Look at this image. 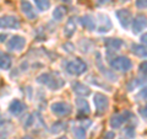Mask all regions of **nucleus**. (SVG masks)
Masks as SVG:
<instances>
[{
	"label": "nucleus",
	"instance_id": "nucleus-34",
	"mask_svg": "<svg viewBox=\"0 0 147 139\" xmlns=\"http://www.w3.org/2000/svg\"><path fill=\"white\" fill-rule=\"evenodd\" d=\"M64 48L67 49V52H74L75 50V47L71 44V43H66V44H64Z\"/></svg>",
	"mask_w": 147,
	"mask_h": 139
},
{
	"label": "nucleus",
	"instance_id": "nucleus-15",
	"mask_svg": "<svg viewBox=\"0 0 147 139\" xmlns=\"http://www.w3.org/2000/svg\"><path fill=\"white\" fill-rule=\"evenodd\" d=\"M72 90H74V92H75V94L80 95V96H82V97H86V96L91 95L90 87L86 86V85H84V84H82V82H80V81H74V82H72Z\"/></svg>",
	"mask_w": 147,
	"mask_h": 139
},
{
	"label": "nucleus",
	"instance_id": "nucleus-23",
	"mask_svg": "<svg viewBox=\"0 0 147 139\" xmlns=\"http://www.w3.org/2000/svg\"><path fill=\"white\" fill-rule=\"evenodd\" d=\"M72 136L75 139H86V128L82 126L72 128Z\"/></svg>",
	"mask_w": 147,
	"mask_h": 139
},
{
	"label": "nucleus",
	"instance_id": "nucleus-18",
	"mask_svg": "<svg viewBox=\"0 0 147 139\" xmlns=\"http://www.w3.org/2000/svg\"><path fill=\"white\" fill-rule=\"evenodd\" d=\"M76 107H77V110H79L80 114L87 116V114H90V112H91L88 102H87L86 100H84V99H76Z\"/></svg>",
	"mask_w": 147,
	"mask_h": 139
},
{
	"label": "nucleus",
	"instance_id": "nucleus-10",
	"mask_svg": "<svg viewBox=\"0 0 147 139\" xmlns=\"http://www.w3.org/2000/svg\"><path fill=\"white\" fill-rule=\"evenodd\" d=\"M146 27H147V17L142 15V14L135 16V18L131 22V30L134 33H139L142 30H145Z\"/></svg>",
	"mask_w": 147,
	"mask_h": 139
},
{
	"label": "nucleus",
	"instance_id": "nucleus-21",
	"mask_svg": "<svg viewBox=\"0 0 147 139\" xmlns=\"http://www.w3.org/2000/svg\"><path fill=\"white\" fill-rule=\"evenodd\" d=\"M12 61L10 58V55L7 54H0V69L1 70H7L11 68Z\"/></svg>",
	"mask_w": 147,
	"mask_h": 139
},
{
	"label": "nucleus",
	"instance_id": "nucleus-1",
	"mask_svg": "<svg viewBox=\"0 0 147 139\" xmlns=\"http://www.w3.org/2000/svg\"><path fill=\"white\" fill-rule=\"evenodd\" d=\"M37 82L48 86L50 90H58L65 85V81L54 73H43L37 76Z\"/></svg>",
	"mask_w": 147,
	"mask_h": 139
},
{
	"label": "nucleus",
	"instance_id": "nucleus-2",
	"mask_svg": "<svg viewBox=\"0 0 147 139\" xmlns=\"http://www.w3.org/2000/svg\"><path fill=\"white\" fill-rule=\"evenodd\" d=\"M65 69L69 74H71V75L79 76V75H82L84 73L87 72V64L82 61V59L75 58V59H71L70 62L66 63Z\"/></svg>",
	"mask_w": 147,
	"mask_h": 139
},
{
	"label": "nucleus",
	"instance_id": "nucleus-7",
	"mask_svg": "<svg viewBox=\"0 0 147 139\" xmlns=\"http://www.w3.org/2000/svg\"><path fill=\"white\" fill-rule=\"evenodd\" d=\"M25 46H26V40L22 36H13L6 43V47L10 52H20V50L25 48Z\"/></svg>",
	"mask_w": 147,
	"mask_h": 139
},
{
	"label": "nucleus",
	"instance_id": "nucleus-36",
	"mask_svg": "<svg viewBox=\"0 0 147 139\" xmlns=\"http://www.w3.org/2000/svg\"><path fill=\"white\" fill-rule=\"evenodd\" d=\"M97 1H98V4H99V5H104V4L109 3L110 0H97Z\"/></svg>",
	"mask_w": 147,
	"mask_h": 139
},
{
	"label": "nucleus",
	"instance_id": "nucleus-24",
	"mask_svg": "<svg viewBox=\"0 0 147 139\" xmlns=\"http://www.w3.org/2000/svg\"><path fill=\"white\" fill-rule=\"evenodd\" d=\"M147 81V79L146 78H136V79H134V80H131L130 82L127 84V90L129 91H132V90H135V87L136 86H140L141 84H144V82H146Z\"/></svg>",
	"mask_w": 147,
	"mask_h": 139
},
{
	"label": "nucleus",
	"instance_id": "nucleus-14",
	"mask_svg": "<svg viewBox=\"0 0 147 139\" xmlns=\"http://www.w3.org/2000/svg\"><path fill=\"white\" fill-rule=\"evenodd\" d=\"M25 110H26V105L17 99L13 100L10 104V106H9V111H10V113L13 116H20Z\"/></svg>",
	"mask_w": 147,
	"mask_h": 139
},
{
	"label": "nucleus",
	"instance_id": "nucleus-22",
	"mask_svg": "<svg viewBox=\"0 0 147 139\" xmlns=\"http://www.w3.org/2000/svg\"><path fill=\"white\" fill-rule=\"evenodd\" d=\"M65 14H66V7L65 6H57L54 9V11H53V18L55 21H61L64 16H65Z\"/></svg>",
	"mask_w": 147,
	"mask_h": 139
},
{
	"label": "nucleus",
	"instance_id": "nucleus-13",
	"mask_svg": "<svg viewBox=\"0 0 147 139\" xmlns=\"http://www.w3.org/2000/svg\"><path fill=\"white\" fill-rule=\"evenodd\" d=\"M79 21H80L81 26L84 27V29L88 30V31H94L96 29H97V21H96L94 17L91 16V15L82 16V17L79 18Z\"/></svg>",
	"mask_w": 147,
	"mask_h": 139
},
{
	"label": "nucleus",
	"instance_id": "nucleus-6",
	"mask_svg": "<svg viewBox=\"0 0 147 139\" xmlns=\"http://www.w3.org/2000/svg\"><path fill=\"white\" fill-rule=\"evenodd\" d=\"M52 112L58 117H66L72 112V107L66 102H54L50 106Z\"/></svg>",
	"mask_w": 147,
	"mask_h": 139
},
{
	"label": "nucleus",
	"instance_id": "nucleus-26",
	"mask_svg": "<svg viewBox=\"0 0 147 139\" xmlns=\"http://www.w3.org/2000/svg\"><path fill=\"white\" fill-rule=\"evenodd\" d=\"M87 80H88L90 82H92V84H94V85H98V86H100V87H105V89H107L108 91H110V86L109 85H107L105 84V82H99L98 80L99 79L98 78H96V76H88L87 78Z\"/></svg>",
	"mask_w": 147,
	"mask_h": 139
},
{
	"label": "nucleus",
	"instance_id": "nucleus-9",
	"mask_svg": "<svg viewBox=\"0 0 147 139\" xmlns=\"http://www.w3.org/2000/svg\"><path fill=\"white\" fill-rule=\"evenodd\" d=\"M98 25H97V30L100 33H105V32H109L112 30V21H110V17L105 14H98Z\"/></svg>",
	"mask_w": 147,
	"mask_h": 139
},
{
	"label": "nucleus",
	"instance_id": "nucleus-12",
	"mask_svg": "<svg viewBox=\"0 0 147 139\" xmlns=\"http://www.w3.org/2000/svg\"><path fill=\"white\" fill-rule=\"evenodd\" d=\"M20 6H21V11L25 14V16L28 18V20H34V18L37 17L34 7L32 6V4L28 1V0H21Z\"/></svg>",
	"mask_w": 147,
	"mask_h": 139
},
{
	"label": "nucleus",
	"instance_id": "nucleus-25",
	"mask_svg": "<svg viewBox=\"0 0 147 139\" xmlns=\"http://www.w3.org/2000/svg\"><path fill=\"white\" fill-rule=\"evenodd\" d=\"M34 3L40 11H45L50 7V0H34Z\"/></svg>",
	"mask_w": 147,
	"mask_h": 139
},
{
	"label": "nucleus",
	"instance_id": "nucleus-35",
	"mask_svg": "<svg viewBox=\"0 0 147 139\" xmlns=\"http://www.w3.org/2000/svg\"><path fill=\"white\" fill-rule=\"evenodd\" d=\"M140 40H141V42L144 43V44H147V32L146 33H144L141 37H140Z\"/></svg>",
	"mask_w": 147,
	"mask_h": 139
},
{
	"label": "nucleus",
	"instance_id": "nucleus-28",
	"mask_svg": "<svg viewBox=\"0 0 147 139\" xmlns=\"http://www.w3.org/2000/svg\"><path fill=\"white\" fill-rule=\"evenodd\" d=\"M66 124L64 123V122H57L55 124H53V127H52V133H59V132H61L64 128H65Z\"/></svg>",
	"mask_w": 147,
	"mask_h": 139
},
{
	"label": "nucleus",
	"instance_id": "nucleus-29",
	"mask_svg": "<svg viewBox=\"0 0 147 139\" xmlns=\"http://www.w3.org/2000/svg\"><path fill=\"white\" fill-rule=\"evenodd\" d=\"M136 99L139 100V99H141V100H147V86L146 87H142V89L140 90V92L136 95Z\"/></svg>",
	"mask_w": 147,
	"mask_h": 139
},
{
	"label": "nucleus",
	"instance_id": "nucleus-16",
	"mask_svg": "<svg viewBox=\"0 0 147 139\" xmlns=\"http://www.w3.org/2000/svg\"><path fill=\"white\" fill-rule=\"evenodd\" d=\"M123 46V41L119 38H108L105 40V47H107L108 52H117Z\"/></svg>",
	"mask_w": 147,
	"mask_h": 139
},
{
	"label": "nucleus",
	"instance_id": "nucleus-40",
	"mask_svg": "<svg viewBox=\"0 0 147 139\" xmlns=\"http://www.w3.org/2000/svg\"><path fill=\"white\" fill-rule=\"evenodd\" d=\"M58 139H67V138H65V137H60V138H58Z\"/></svg>",
	"mask_w": 147,
	"mask_h": 139
},
{
	"label": "nucleus",
	"instance_id": "nucleus-31",
	"mask_svg": "<svg viewBox=\"0 0 147 139\" xmlns=\"http://www.w3.org/2000/svg\"><path fill=\"white\" fill-rule=\"evenodd\" d=\"M139 70H140V73H142V74H144V75H147V61L142 62V63L140 64V67H139Z\"/></svg>",
	"mask_w": 147,
	"mask_h": 139
},
{
	"label": "nucleus",
	"instance_id": "nucleus-11",
	"mask_svg": "<svg viewBox=\"0 0 147 139\" xmlns=\"http://www.w3.org/2000/svg\"><path fill=\"white\" fill-rule=\"evenodd\" d=\"M117 17L119 18L120 25L124 27V29H129V26H130L131 22H132V15L127 9H120V10H118Z\"/></svg>",
	"mask_w": 147,
	"mask_h": 139
},
{
	"label": "nucleus",
	"instance_id": "nucleus-38",
	"mask_svg": "<svg viewBox=\"0 0 147 139\" xmlns=\"http://www.w3.org/2000/svg\"><path fill=\"white\" fill-rule=\"evenodd\" d=\"M21 139H33L32 137H24V138H21Z\"/></svg>",
	"mask_w": 147,
	"mask_h": 139
},
{
	"label": "nucleus",
	"instance_id": "nucleus-32",
	"mask_svg": "<svg viewBox=\"0 0 147 139\" xmlns=\"http://www.w3.org/2000/svg\"><path fill=\"white\" fill-rule=\"evenodd\" d=\"M136 6L139 9H147V0H136Z\"/></svg>",
	"mask_w": 147,
	"mask_h": 139
},
{
	"label": "nucleus",
	"instance_id": "nucleus-20",
	"mask_svg": "<svg viewBox=\"0 0 147 139\" xmlns=\"http://www.w3.org/2000/svg\"><path fill=\"white\" fill-rule=\"evenodd\" d=\"M11 132V123L7 121H0V139H7Z\"/></svg>",
	"mask_w": 147,
	"mask_h": 139
},
{
	"label": "nucleus",
	"instance_id": "nucleus-8",
	"mask_svg": "<svg viewBox=\"0 0 147 139\" xmlns=\"http://www.w3.org/2000/svg\"><path fill=\"white\" fill-rule=\"evenodd\" d=\"M0 29H11V30H17L20 29V21L16 16L6 15L0 17Z\"/></svg>",
	"mask_w": 147,
	"mask_h": 139
},
{
	"label": "nucleus",
	"instance_id": "nucleus-30",
	"mask_svg": "<svg viewBox=\"0 0 147 139\" xmlns=\"http://www.w3.org/2000/svg\"><path fill=\"white\" fill-rule=\"evenodd\" d=\"M139 113H140V116L142 118L145 119V121L147 122V105H145L144 107H141L140 110H139Z\"/></svg>",
	"mask_w": 147,
	"mask_h": 139
},
{
	"label": "nucleus",
	"instance_id": "nucleus-41",
	"mask_svg": "<svg viewBox=\"0 0 147 139\" xmlns=\"http://www.w3.org/2000/svg\"><path fill=\"white\" fill-rule=\"evenodd\" d=\"M121 1H126V0H121Z\"/></svg>",
	"mask_w": 147,
	"mask_h": 139
},
{
	"label": "nucleus",
	"instance_id": "nucleus-3",
	"mask_svg": "<svg viewBox=\"0 0 147 139\" xmlns=\"http://www.w3.org/2000/svg\"><path fill=\"white\" fill-rule=\"evenodd\" d=\"M109 64L112 69L117 72H123V73H126L132 68L131 61L127 57H125V55H119V57L109 59Z\"/></svg>",
	"mask_w": 147,
	"mask_h": 139
},
{
	"label": "nucleus",
	"instance_id": "nucleus-19",
	"mask_svg": "<svg viewBox=\"0 0 147 139\" xmlns=\"http://www.w3.org/2000/svg\"><path fill=\"white\" fill-rule=\"evenodd\" d=\"M131 50L135 55L140 58H147V46L144 44H136L132 43L131 44Z\"/></svg>",
	"mask_w": 147,
	"mask_h": 139
},
{
	"label": "nucleus",
	"instance_id": "nucleus-17",
	"mask_svg": "<svg viewBox=\"0 0 147 139\" xmlns=\"http://www.w3.org/2000/svg\"><path fill=\"white\" fill-rule=\"evenodd\" d=\"M75 31H76V21L74 17H70L66 21L65 26H64V36L67 37V38H70V37L74 36Z\"/></svg>",
	"mask_w": 147,
	"mask_h": 139
},
{
	"label": "nucleus",
	"instance_id": "nucleus-39",
	"mask_svg": "<svg viewBox=\"0 0 147 139\" xmlns=\"http://www.w3.org/2000/svg\"><path fill=\"white\" fill-rule=\"evenodd\" d=\"M60 1H64V3H70V0H60Z\"/></svg>",
	"mask_w": 147,
	"mask_h": 139
},
{
	"label": "nucleus",
	"instance_id": "nucleus-5",
	"mask_svg": "<svg viewBox=\"0 0 147 139\" xmlns=\"http://www.w3.org/2000/svg\"><path fill=\"white\" fill-rule=\"evenodd\" d=\"M131 117H134V114H131L129 111H124L123 113L112 116V117H110V121H109V124H110V127L114 128V129L120 128L123 124L126 123Z\"/></svg>",
	"mask_w": 147,
	"mask_h": 139
},
{
	"label": "nucleus",
	"instance_id": "nucleus-27",
	"mask_svg": "<svg viewBox=\"0 0 147 139\" xmlns=\"http://www.w3.org/2000/svg\"><path fill=\"white\" fill-rule=\"evenodd\" d=\"M123 136L125 137L126 139H132L135 138L136 133H135V128L134 127H126L123 129Z\"/></svg>",
	"mask_w": 147,
	"mask_h": 139
},
{
	"label": "nucleus",
	"instance_id": "nucleus-4",
	"mask_svg": "<svg viewBox=\"0 0 147 139\" xmlns=\"http://www.w3.org/2000/svg\"><path fill=\"white\" fill-rule=\"evenodd\" d=\"M93 104L96 110H97V114H103L109 107L108 97L103 94H99V92L93 95Z\"/></svg>",
	"mask_w": 147,
	"mask_h": 139
},
{
	"label": "nucleus",
	"instance_id": "nucleus-33",
	"mask_svg": "<svg viewBox=\"0 0 147 139\" xmlns=\"http://www.w3.org/2000/svg\"><path fill=\"white\" fill-rule=\"evenodd\" d=\"M114 137H115V133H114L113 131H110L108 133H105L104 139H114Z\"/></svg>",
	"mask_w": 147,
	"mask_h": 139
},
{
	"label": "nucleus",
	"instance_id": "nucleus-37",
	"mask_svg": "<svg viewBox=\"0 0 147 139\" xmlns=\"http://www.w3.org/2000/svg\"><path fill=\"white\" fill-rule=\"evenodd\" d=\"M5 38H6V35H4V33L0 35V42H4V40Z\"/></svg>",
	"mask_w": 147,
	"mask_h": 139
}]
</instances>
